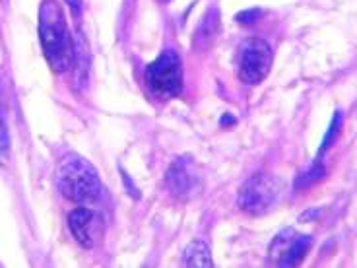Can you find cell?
<instances>
[{
	"instance_id": "6da1fadb",
	"label": "cell",
	"mask_w": 357,
	"mask_h": 268,
	"mask_svg": "<svg viewBox=\"0 0 357 268\" xmlns=\"http://www.w3.org/2000/svg\"><path fill=\"white\" fill-rule=\"evenodd\" d=\"M39 37L43 45V53L51 68L56 72H64L70 68L74 49L66 18L63 8L54 0H45L39 10Z\"/></svg>"
},
{
	"instance_id": "7a4b0ae2",
	"label": "cell",
	"mask_w": 357,
	"mask_h": 268,
	"mask_svg": "<svg viewBox=\"0 0 357 268\" xmlns=\"http://www.w3.org/2000/svg\"><path fill=\"white\" fill-rule=\"evenodd\" d=\"M56 185L74 202H91L101 195V181L96 168L80 156H66L56 170Z\"/></svg>"
},
{
	"instance_id": "3957f363",
	"label": "cell",
	"mask_w": 357,
	"mask_h": 268,
	"mask_svg": "<svg viewBox=\"0 0 357 268\" xmlns=\"http://www.w3.org/2000/svg\"><path fill=\"white\" fill-rule=\"evenodd\" d=\"M146 84L158 98H177L183 88V68L178 54L169 49L163 51L152 64H148Z\"/></svg>"
},
{
	"instance_id": "277c9868",
	"label": "cell",
	"mask_w": 357,
	"mask_h": 268,
	"mask_svg": "<svg viewBox=\"0 0 357 268\" xmlns=\"http://www.w3.org/2000/svg\"><path fill=\"white\" fill-rule=\"evenodd\" d=\"M272 66V49L259 37L247 39L239 49V78L245 84H259Z\"/></svg>"
},
{
	"instance_id": "5b68a950",
	"label": "cell",
	"mask_w": 357,
	"mask_h": 268,
	"mask_svg": "<svg viewBox=\"0 0 357 268\" xmlns=\"http://www.w3.org/2000/svg\"><path fill=\"white\" fill-rule=\"evenodd\" d=\"M280 185L270 175H255L250 177L239 191V206L249 214H264L276 202Z\"/></svg>"
},
{
	"instance_id": "8992f818",
	"label": "cell",
	"mask_w": 357,
	"mask_h": 268,
	"mask_svg": "<svg viewBox=\"0 0 357 268\" xmlns=\"http://www.w3.org/2000/svg\"><path fill=\"white\" fill-rule=\"evenodd\" d=\"M311 245L312 239L309 235H297L294 230H286L274 239L270 253L280 259V267H297L309 253Z\"/></svg>"
},
{
	"instance_id": "52a82bcc",
	"label": "cell",
	"mask_w": 357,
	"mask_h": 268,
	"mask_svg": "<svg viewBox=\"0 0 357 268\" xmlns=\"http://www.w3.org/2000/svg\"><path fill=\"white\" fill-rule=\"evenodd\" d=\"M68 225L74 235V239L80 243L82 247H91L96 243V230L98 220L96 214L89 208H76L68 216Z\"/></svg>"
},
{
	"instance_id": "ba28073f",
	"label": "cell",
	"mask_w": 357,
	"mask_h": 268,
	"mask_svg": "<svg viewBox=\"0 0 357 268\" xmlns=\"http://www.w3.org/2000/svg\"><path fill=\"white\" fill-rule=\"evenodd\" d=\"M167 185L173 193L185 195L195 187V170L187 160H175L167 173Z\"/></svg>"
},
{
	"instance_id": "9c48e42d",
	"label": "cell",
	"mask_w": 357,
	"mask_h": 268,
	"mask_svg": "<svg viewBox=\"0 0 357 268\" xmlns=\"http://www.w3.org/2000/svg\"><path fill=\"white\" fill-rule=\"evenodd\" d=\"M185 265L187 267L208 268L212 267V257L210 249L204 241H192L185 251Z\"/></svg>"
},
{
	"instance_id": "30bf717a",
	"label": "cell",
	"mask_w": 357,
	"mask_h": 268,
	"mask_svg": "<svg viewBox=\"0 0 357 268\" xmlns=\"http://www.w3.org/2000/svg\"><path fill=\"white\" fill-rule=\"evenodd\" d=\"M324 173L322 171V165L317 161L314 165H312V170L307 173V175H301V177L297 179V183H295V187L301 188V187H309V185H312V183H317L319 179H321V175Z\"/></svg>"
},
{
	"instance_id": "8fae6325",
	"label": "cell",
	"mask_w": 357,
	"mask_h": 268,
	"mask_svg": "<svg viewBox=\"0 0 357 268\" xmlns=\"http://www.w3.org/2000/svg\"><path fill=\"white\" fill-rule=\"evenodd\" d=\"M10 156V140H8V134H6V128L2 125V121H0V165H4L6 161H8Z\"/></svg>"
},
{
	"instance_id": "7c38bea8",
	"label": "cell",
	"mask_w": 357,
	"mask_h": 268,
	"mask_svg": "<svg viewBox=\"0 0 357 268\" xmlns=\"http://www.w3.org/2000/svg\"><path fill=\"white\" fill-rule=\"evenodd\" d=\"M340 126H342V113H336V119L332 121L331 131H328L326 138H324V142H322V150H326V148H328V144H331L332 140H336V136H338L340 133Z\"/></svg>"
},
{
	"instance_id": "4fadbf2b",
	"label": "cell",
	"mask_w": 357,
	"mask_h": 268,
	"mask_svg": "<svg viewBox=\"0 0 357 268\" xmlns=\"http://www.w3.org/2000/svg\"><path fill=\"white\" fill-rule=\"evenodd\" d=\"M260 12H257V10H250V12H243V14H239V22L241 24H252V20L259 18Z\"/></svg>"
},
{
	"instance_id": "5bb4252c",
	"label": "cell",
	"mask_w": 357,
	"mask_h": 268,
	"mask_svg": "<svg viewBox=\"0 0 357 268\" xmlns=\"http://www.w3.org/2000/svg\"><path fill=\"white\" fill-rule=\"evenodd\" d=\"M66 4L74 10V14H80L82 12V0H66Z\"/></svg>"
}]
</instances>
